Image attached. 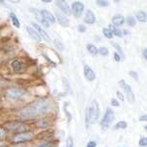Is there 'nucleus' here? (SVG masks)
I'll return each instance as SVG.
<instances>
[{
    "label": "nucleus",
    "instance_id": "c9c22d12",
    "mask_svg": "<svg viewBox=\"0 0 147 147\" xmlns=\"http://www.w3.org/2000/svg\"><path fill=\"white\" fill-rule=\"evenodd\" d=\"M116 94H117V96L121 99V101H125V97H124V95H123L122 92L117 91V92H116Z\"/></svg>",
    "mask_w": 147,
    "mask_h": 147
},
{
    "label": "nucleus",
    "instance_id": "5701e85b",
    "mask_svg": "<svg viewBox=\"0 0 147 147\" xmlns=\"http://www.w3.org/2000/svg\"><path fill=\"white\" fill-rule=\"evenodd\" d=\"M10 18H11V20H12V23H13L14 27H16V28H18L21 27V25H20V22H19L18 18L16 17V16L14 15L13 13H11V14H10Z\"/></svg>",
    "mask_w": 147,
    "mask_h": 147
},
{
    "label": "nucleus",
    "instance_id": "ea45409f",
    "mask_svg": "<svg viewBox=\"0 0 147 147\" xmlns=\"http://www.w3.org/2000/svg\"><path fill=\"white\" fill-rule=\"evenodd\" d=\"M5 136V130H4L2 127H0V138Z\"/></svg>",
    "mask_w": 147,
    "mask_h": 147
},
{
    "label": "nucleus",
    "instance_id": "f3484780",
    "mask_svg": "<svg viewBox=\"0 0 147 147\" xmlns=\"http://www.w3.org/2000/svg\"><path fill=\"white\" fill-rule=\"evenodd\" d=\"M112 23H113V26H122L123 24L125 23V18L123 17L122 15H115L114 17L112 18Z\"/></svg>",
    "mask_w": 147,
    "mask_h": 147
},
{
    "label": "nucleus",
    "instance_id": "bb28decb",
    "mask_svg": "<svg viewBox=\"0 0 147 147\" xmlns=\"http://www.w3.org/2000/svg\"><path fill=\"white\" fill-rule=\"evenodd\" d=\"M98 53H100L102 56H107L109 54V50L107 47H101L98 49Z\"/></svg>",
    "mask_w": 147,
    "mask_h": 147
},
{
    "label": "nucleus",
    "instance_id": "79ce46f5",
    "mask_svg": "<svg viewBox=\"0 0 147 147\" xmlns=\"http://www.w3.org/2000/svg\"><path fill=\"white\" fill-rule=\"evenodd\" d=\"M142 54H143V58L146 59L147 58V50H146V49H144L143 52H142Z\"/></svg>",
    "mask_w": 147,
    "mask_h": 147
},
{
    "label": "nucleus",
    "instance_id": "ddd939ff",
    "mask_svg": "<svg viewBox=\"0 0 147 147\" xmlns=\"http://www.w3.org/2000/svg\"><path fill=\"white\" fill-rule=\"evenodd\" d=\"M40 14H41L42 18H43L48 24L49 23H51V24L55 23V18H54V16L52 15L49 11L44 10V9H43V10H40Z\"/></svg>",
    "mask_w": 147,
    "mask_h": 147
},
{
    "label": "nucleus",
    "instance_id": "423d86ee",
    "mask_svg": "<svg viewBox=\"0 0 147 147\" xmlns=\"http://www.w3.org/2000/svg\"><path fill=\"white\" fill-rule=\"evenodd\" d=\"M4 127H6V129L9 130H12V131H20V132L27 131V129H28L27 125L21 124V123H18V122L6 123V124H4Z\"/></svg>",
    "mask_w": 147,
    "mask_h": 147
},
{
    "label": "nucleus",
    "instance_id": "0eeeda50",
    "mask_svg": "<svg viewBox=\"0 0 147 147\" xmlns=\"http://www.w3.org/2000/svg\"><path fill=\"white\" fill-rule=\"evenodd\" d=\"M34 137V134L30 131H24V132H19L18 134H16L13 138L14 142H23V141H28L30 139H32Z\"/></svg>",
    "mask_w": 147,
    "mask_h": 147
},
{
    "label": "nucleus",
    "instance_id": "412c9836",
    "mask_svg": "<svg viewBox=\"0 0 147 147\" xmlns=\"http://www.w3.org/2000/svg\"><path fill=\"white\" fill-rule=\"evenodd\" d=\"M86 48L91 55H97V54H98V49H97V47L94 46L93 44H87Z\"/></svg>",
    "mask_w": 147,
    "mask_h": 147
},
{
    "label": "nucleus",
    "instance_id": "39448f33",
    "mask_svg": "<svg viewBox=\"0 0 147 147\" xmlns=\"http://www.w3.org/2000/svg\"><path fill=\"white\" fill-rule=\"evenodd\" d=\"M119 85L125 90V95H127V101L130 102V103H134V102L136 101V97H134V91L131 90L130 85L127 84L124 80H120Z\"/></svg>",
    "mask_w": 147,
    "mask_h": 147
},
{
    "label": "nucleus",
    "instance_id": "7ed1b4c3",
    "mask_svg": "<svg viewBox=\"0 0 147 147\" xmlns=\"http://www.w3.org/2000/svg\"><path fill=\"white\" fill-rule=\"evenodd\" d=\"M114 118H115V116H114V112L112 109L108 108L107 110H106V113L105 115H104L103 119L101 121V127L103 130H106L109 129V127L112 124V122L114 121Z\"/></svg>",
    "mask_w": 147,
    "mask_h": 147
},
{
    "label": "nucleus",
    "instance_id": "aec40b11",
    "mask_svg": "<svg viewBox=\"0 0 147 147\" xmlns=\"http://www.w3.org/2000/svg\"><path fill=\"white\" fill-rule=\"evenodd\" d=\"M112 45L115 47L116 49H117V53L119 54L120 57H121V59H125V53H124V51H123V49H122V47H121L119 44L117 43V42H112Z\"/></svg>",
    "mask_w": 147,
    "mask_h": 147
},
{
    "label": "nucleus",
    "instance_id": "f03ea898",
    "mask_svg": "<svg viewBox=\"0 0 147 147\" xmlns=\"http://www.w3.org/2000/svg\"><path fill=\"white\" fill-rule=\"evenodd\" d=\"M100 115V110H99L98 102L93 100L91 104L85 110V122H86V127L89 124H94L99 119Z\"/></svg>",
    "mask_w": 147,
    "mask_h": 147
},
{
    "label": "nucleus",
    "instance_id": "a878e982",
    "mask_svg": "<svg viewBox=\"0 0 147 147\" xmlns=\"http://www.w3.org/2000/svg\"><path fill=\"white\" fill-rule=\"evenodd\" d=\"M127 127V123H125V121H121V122H119L117 125H115L116 129H125Z\"/></svg>",
    "mask_w": 147,
    "mask_h": 147
},
{
    "label": "nucleus",
    "instance_id": "6e6552de",
    "mask_svg": "<svg viewBox=\"0 0 147 147\" xmlns=\"http://www.w3.org/2000/svg\"><path fill=\"white\" fill-rule=\"evenodd\" d=\"M84 10V5L80 1L74 2L73 5H72V9H71V11L73 12L74 16H76V17H80V16L82 15Z\"/></svg>",
    "mask_w": 147,
    "mask_h": 147
},
{
    "label": "nucleus",
    "instance_id": "473e14b6",
    "mask_svg": "<svg viewBox=\"0 0 147 147\" xmlns=\"http://www.w3.org/2000/svg\"><path fill=\"white\" fill-rule=\"evenodd\" d=\"M37 147H52L51 142H43V143H40Z\"/></svg>",
    "mask_w": 147,
    "mask_h": 147
},
{
    "label": "nucleus",
    "instance_id": "f8f14e48",
    "mask_svg": "<svg viewBox=\"0 0 147 147\" xmlns=\"http://www.w3.org/2000/svg\"><path fill=\"white\" fill-rule=\"evenodd\" d=\"M56 5L58 6L59 8L62 10V12H64V13L66 14V15H71V14H72L70 6H69V4L66 1H61V0L56 1Z\"/></svg>",
    "mask_w": 147,
    "mask_h": 147
},
{
    "label": "nucleus",
    "instance_id": "c756f323",
    "mask_svg": "<svg viewBox=\"0 0 147 147\" xmlns=\"http://www.w3.org/2000/svg\"><path fill=\"white\" fill-rule=\"evenodd\" d=\"M147 144V139L146 137H141L140 139H139V146L141 147H145Z\"/></svg>",
    "mask_w": 147,
    "mask_h": 147
},
{
    "label": "nucleus",
    "instance_id": "a211bd4d",
    "mask_svg": "<svg viewBox=\"0 0 147 147\" xmlns=\"http://www.w3.org/2000/svg\"><path fill=\"white\" fill-rule=\"evenodd\" d=\"M11 67H12V69H13L14 72H15V73H18V72H20V71L22 70L23 65H22V63H21L20 61L15 60V61H13V62H12Z\"/></svg>",
    "mask_w": 147,
    "mask_h": 147
},
{
    "label": "nucleus",
    "instance_id": "e433bc0d",
    "mask_svg": "<svg viewBox=\"0 0 147 147\" xmlns=\"http://www.w3.org/2000/svg\"><path fill=\"white\" fill-rule=\"evenodd\" d=\"M114 58H115V61H117V62H120V61L122 60L120 55L117 53V52H115V53H114Z\"/></svg>",
    "mask_w": 147,
    "mask_h": 147
},
{
    "label": "nucleus",
    "instance_id": "7c9ffc66",
    "mask_svg": "<svg viewBox=\"0 0 147 147\" xmlns=\"http://www.w3.org/2000/svg\"><path fill=\"white\" fill-rule=\"evenodd\" d=\"M111 104H112V106H114V107H119V106H120L119 101H118L116 98H112V99H111Z\"/></svg>",
    "mask_w": 147,
    "mask_h": 147
},
{
    "label": "nucleus",
    "instance_id": "72a5a7b5",
    "mask_svg": "<svg viewBox=\"0 0 147 147\" xmlns=\"http://www.w3.org/2000/svg\"><path fill=\"white\" fill-rule=\"evenodd\" d=\"M67 105H68V103H66L65 105H64V111L66 112V115L68 116V121L70 122V121H71V114L68 112V110H67Z\"/></svg>",
    "mask_w": 147,
    "mask_h": 147
},
{
    "label": "nucleus",
    "instance_id": "2eb2a0df",
    "mask_svg": "<svg viewBox=\"0 0 147 147\" xmlns=\"http://www.w3.org/2000/svg\"><path fill=\"white\" fill-rule=\"evenodd\" d=\"M56 16H57V21L59 22L62 27H68L69 26V20L65 17V15L59 13V12H56Z\"/></svg>",
    "mask_w": 147,
    "mask_h": 147
},
{
    "label": "nucleus",
    "instance_id": "4468645a",
    "mask_svg": "<svg viewBox=\"0 0 147 147\" xmlns=\"http://www.w3.org/2000/svg\"><path fill=\"white\" fill-rule=\"evenodd\" d=\"M26 30H27V32H28V34L30 35L32 38H34V40H36V41H40V40H41V37H40V35L38 34V32H37L34 28L26 27Z\"/></svg>",
    "mask_w": 147,
    "mask_h": 147
},
{
    "label": "nucleus",
    "instance_id": "dca6fc26",
    "mask_svg": "<svg viewBox=\"0 0 147 147\" xmlns=\"http://www.w3.org/2000/svg\"><path fill=\"white\" fill-rule=\"evenodd\" d=\"M95 15L93 14V12L88 10L85 14V17H84V22L87 23V24H94L95 22Z\"/></svg>",
    "mask_w": 147,
    "mask_h": 147
},
{
    "label": "nucleus",
    "instance_id": "a19ab883",
    "mask_svg": "<svg viewBox=\"0 0 147 147\" xmlns=\"http://www.w3.org/2000/svg\"><path fill=\"white\" fill-rule=\"evenodd\" d=\"M146 119H147V116L146 115H143V116H141V117L139 118V121H144V122H145Z\"/></svg>",
    "mask_w": 147,
    "mask_h": 147
},
{
    "label": "nucleus",
    "instance_id": "1a4fd4ad",
    "mask_svg": "<svg viewBox=\"0 0 147 147\" xmlns=\"http://www.w3.org/2000/svg\"><path fill=\"white\" fill-rule=\"evenodd\" d=\"M84 74L85 79L88 80V82H92V80H94L96 78V75H95V73H94V71L87 65H85L84 67Z\"/></svg>",
    "mask_w": 147,
    "mask_h": 147
},
{
    "label": "nucleus",
    "instance_id": "f257e3e1",
    "mask_svg": "<svg viewBox=\"0 0 147 147\" xmlns=\"http://www.w3.org/2000/svg\"><path fill=\"white\" fill-rule=\"evenodd\" d=\"M49 109H50V103L45 99H39L21 109L18 112V115L22 119H32L46 114Z\"/></svg>",
    "mask_w": 147,
    "mask_h": 147
},
{
    "label": "nucleus",
    "instance_id": "393cba45",
    "mask_svg": "<svg viewBox=\"0 0 147 147\" xmlns=\"http://www.w3.org/2000/svg\"><path fill=\"white\" fill-rule=\"evenodd\" d=\"M103 34L105 35V37H107V38H112V37L114 36L113 35V34L111 32V30H109L108 28H103Z\"/></svg>",
    "mask_w": 147,
    "mask_h": 147
},
{
    "label": "nucleus",
    "instance_id": "f704fd0d",
    "mask_svg": "<svg viewBox=\"0 0 147 147\" xmlns=\"http://www.w3.org/2000/svg\"><path fill=\"white\" fill-rule=\"evenodd\" d=\"M78 30L80 32H84L85 30H86V28H85V27L84 25H80L79 27H78Z\"/></svg>",
    "mask_w": 147,
    "mask_h": 147
},
{
    "label": "nucleus",
    "instance_id": "4c0bfd02",
    "mask_svg": "<svg viewBox=\"0 0 147 147\" xmlns=\"http://www.w3.org/2000/svg\"><path fill=\"white\" fill-rule=\"evenodd\" d=\"M96 142L95 141H89L88 143H87L86 147H96Z\"/></svg>",
    "mask_w": 147,
    "mask_h": 147
},
{
    "label": "nucleus",
    "instance_id": "9b49d317",
    "mask_svg": "<svg viewBox=\"0 0 147 147\" xmlns=\"http://www.w3.org/2000/svg\"><path fill=\"white\" fill-rule=\"evenodd\" d=\"M30 10L32 11V13H34V15H35V18H36V20L38 21V22L41 23L42 25H43L45 28H49V24L47 23L43 18H42L41 14H40V10H38V9H36V8H30Z\"/></svg>",
    "mask_w": 147,
    "mask_h": 147
},
{
    "label": "nucleus",
    "instance_id": "4be33fe9",
    "mask_svg": "<svg viewBox=\"0 0 147 147\" xmlns=\"http://www.w3.org/2000/svg\"><path fill=\"white\" fill-rule=\"evenodd\" d=\"M136 19L139 21V22H146V13L144 11H139L138 13L136 14Z\"/></svg>",
    "mask_w": 147,
    "mask_h": 147
},
{
    "label": "nucleus",
    "instance_id": "cd10ccee",
    "mask_svg": "<svg viewBox=\"0 0 147 147\" xmlns=\"http://www.w3.org/2000/svg\"><path fill=\"white\" fill-rule=\"evenodd\" d=\"M96 4L100 7H107L109 5V2L108 1H103V0H97Z\"/></svg>",
    "mask_w": 147,
    "mask_h": 147
},
{
    "label": "nucleus",
    "instance_id": "2f4dec72",
    "mask_svg": "<svg viewBox=\"0 0 147 147\" xmlns=\"http://www.w3.org/2000/svg\"><path fill=\"white\" fill-rule=\"evenodd\" d=\"M129 75H130V77H132L134 80H138V75H137V73H136V72H134V71H130V72H129Z\"/></svg>",
    "mask_w": 147,
    "mask_h": 147
},
{
    "label": "nucleus",
    "instance_id": "6ab92c4d",
    "mask_svg": "<svg viewBox=\"0 0 147 147\" xmlns=\"http://www.w3.org/2000/svg\"><path fill=\"white\" fill-rule=\"evenodd\" d=\"M109 30H111V32L113 34V35H116V36H119V37H122L123 36V34H122V32H121L120 30H118L117 28L115 27V26H113V25H110L109 26Z\"/></svg>",
    "mask_w": 147,
    "mask_h": 147
},
{
    "label": "nucleus",
    "instance_id": "20e7f679",
    "mask_svg": "<svg viewBox=\"0 0 147 147\" xmlns=\"http://www.w3.org/2000/svg\"><path fill=\"white\" fill-rule=\"evenodd\" d=\"M24 94H25V91L23 89L13 87V88H9L8 90H6L5 97L7 99H10V100H16V99L21 98Z\"/></svg>",
    "mask_w": 147,
    "mask_h": 147
},
{
    "label": "nucleus",
    "instance_id": "b1692460",
    "mask_svg": "<svg viewBox=\"0 0 147 147\" xmlns=\"http://www.w3.org/2000/svg\"><path fill=\"white\" fill-rule=\"evenodd\" d=\"M127 25H129V27H134V26H136V18L132 17V16H129L127 19Z\"/></svg>",
    "mask_w": 147,
    "mask_h": 147
},
{
    "label": "nucleus",
    "instance_id": "58836bf2",
    "mask_svg": "<svg viewBox=\"0 0 147 147\" xmlns=\"http://www.w3.org/2000/svg\"><path fill=\"white\" fill-rule=\"evenodd\" d=\"M55 45H56V47H59V49H60V50H63V45H62V43H61V42L55 40Z\"/></svg>",
    "mask_w": 147,
    "mask_h": 147
},
{
    "label": "nucleus",
    "instance_id": "9d476101",
    "mask_svg": "<svg viewBox=\"0 0 147 147\" xmlns=\"http://www.w3.org/2000/svg\"><path fill=\"white\" fill-rule=\"evenodd\" d=\"M32 26H34V28L35 30H36L37 32H38V34L40 35V37H41V38H43V39H45L46 41H50L51 40V38L50 37H49V35L46 34V32L45 30H43V28H42L41 27H40L39 25H37L36 23H34L32 22Z\"/></svg>",
    "mask_w": 147,
    "mask_h": 147
},
{
    "label": "nucleus",
    "instance_id": "c85d7f7f",
    "mask_svg": "<svg viewBox=\"0 0 147 147\" xmlns=\"http://www.w3.org/2000/svg\"><path fill=\"white\" fill-rule=\"evenodd\" d=\"M74 146V140L72 137L69 136L67 138V140H66V146L65 147H73Z\"/></svg>",
    "mask_w": 147,
    "mask_h": 147
}]
</instances>
